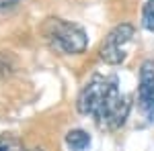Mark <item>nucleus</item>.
<instances>
[{
	"instance_id": "obj_1",
	"label": "nucleus",
	"mask_w": 154,
	"mask_h": 151,
	"mask_svg": "<svg viewBox=\"0 0 154 151\" xmlns=\"http://www.w3.org/2000/svg\"><path fill=\"white\" fill-rule=\"evenodd\" d=\"M43 37L56 51L64 55L82 53L88 45V37L80 25L64 21V19H48L43 25Z\"/></svg>"
},
{
	"instance_id": "obj_3",
	"label": "nucleus",
	"mask_w": 154,
	"mask_h": 151,
	"mask_svg": "<svg viewBox=\"0 0 154 151\" xmlns=\"http://www.w3.org/2000/svg\"><path fill=\"white\" fill-rule=\"evenodd\" d=\"M113 84H117V78L115 76H95L93 80L84 86L80 94H78V112L80 115H95L99 110V106L103 104L107 92L113 88Z\"/></svg>"
},
{
	"instance_id": "obj_8",
	"label": "nucleus",
	"mask_w": 154,
	"mask_h": 151,
	"mask_svg": "<svg viewBox=\"0 0 154 151\" xmlns=\"http://www.w3.org/2000/svg\"><path fill=\"white\" fill-rule=\"evenodd\" d=\"M0 151H41V149H25L17 139L2 137V139H0Z\"/></svg>"
},
{
	"instance_id": "obj_2",
	"label": "nucleus",
	"mask_w": 154,
	"mask_h": 151,
	"mask_svg": "<svg viewBox=\"0 0 154 151\" xmlns=\"http://www.w3.org/2000/svg\"><path fill=\"white\" fill-rule=\"evenodd\" d=\"M128 115H130V102H128V98L121 94L119 82H117V84H113V88L107 92L103 104L99 106V110H97L93 116H95L99 129H103V131H117L119 127L125 125Z\"/></svg>"
},
{
	"instance_id": "obj_7",
	"label": "nucleus",
	"mask_w": 154,
	"mask_h": 151,
	"mask_svg": "<svg viewBox=\"0 0 154 151\" xmlns=\"http://www.w3.org/2000/svg\"><path fill=\"white\" fill-rule=\"evenodd\" d=\"M142 25L146 31L154 33V0H146L142 8Z\"/></svg>"
},
{
	"instance_id": "obj_9",
	"label": "nucleus",
	"mask_w": 154,
	"mask_h": 151,
	"mask_svg": "<svg viewBox=\"0 0 154 151\" xmlns=\"http://www.w3.org/2000/svg\"><path fill=\"white\" fill-rule=\"evenodd\" d=\"M21 0H0V12L2 10H11V8H14L17 4H19Z\"/></svg>"
},
{
	"instance_id": "obj_5",
	"label": "nucleus",
	"mask_w": 154,
	"mask_h": 151,
	"mask_svg": "<svg viewBox=\"0 0 154 151\" xmlns=\"http://www.w3.org/2000/svg\"><path fill=\"white\" fill-rule=\"evenodd\" d=\"M138 104L142 115L152 121L154 118V59L142 63L140 70V86H138Z\"/></svg>"
},
{
	"instance_id": "obj_4",
	"label": "nucleus",
	"mask_w": 154,
	"mask_h": 151,
	"mask_svg": "<svg viewBox=\"0 0 154 151\" xmlns=\"http://www.w3.org/2000/svg\"><path fill=\"white\" fill-rule=\"evenodd\" d=\"M131 37H134V27L130 23H121L117 27H113L109 31V35L105 37V41L101 43L99 57L109 65L121 63L125 59V49L123 47L131 41Z\"/></svg>"
},
{
	"instance_id": "obj_6",
	"label": "nucleus",
	"mask_w": 154,
	"mask_h": 151,
	"mask_svg": "<svg viewBox=\"0 0 154 151\" xmlns=\"http://www.w3.org/2000/svg\"><path fill=\"white\" fill-rule=\"evenodd\" d=\"M66 145L72 151H84L91 147V135L82 129H74L66 135Z\"/></svg>"
}]
</instances>
